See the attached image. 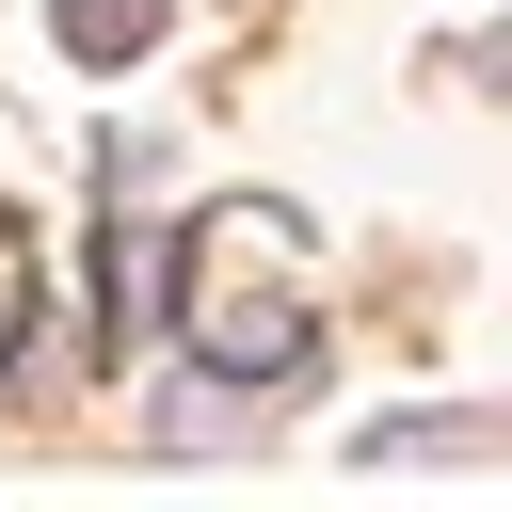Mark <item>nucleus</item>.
I'll list each match as a JSON object with an SVG mask.
<instances>
[{"instance_id":"nucleus-3","label":"nucleus","mask_w":512,"mask_h":512,"mask_svg":"<svg viewBox=\"0 0 512 512\" xmlns=\"http://www.w3.org/2000/svg\"><path fill=\"white\" fill-rule=\"evenodd\" d=\"M464 448H496L480 416H384L368 432V464H464Z\"/></svg>"},{"instance_id":"nucleus-1","label":"nucleus","mask_w":512,"mask_h":512,"mask_svg":"<svg viewBox=\"0 0 512 512\" xmlns=\"http://www.w3.org/2000/svg\"><path fill=\"white\" fill-rule=\"evenodd\" d=\"M160 320L192 336V368H224V384H288V368L320 352L304 224H288V208H256V192L192 208V224L160 240Z\"/></svg>"},{"instance_id":"nucleus-4","label":"nucleus","mask_w":512,"mask_h":512,"mask_svg":"<svg viewBox=\"0 0 512 512\" xmlns=\"http://www.w3.org/2000/svg\"><path fill=\"white\" fill-rule=\"evenodd\" d=\"M16 336H32V224L0 208V352H16Z\"/></svg>"},{"instance_id":"nucleus-2","label":"nucleus","mask_w":512,"mask_h":512,"mask_svg":"<svg viewBox=\"0 0 512 512\" xmlns=\"http://www.w3.org/2000/svg\"><path fill=\"white\" fill-rule=\"evenodd\" d=\"M48 32H64L80 64H144V48H160V0H48Z\"/></svg>"}]
</instances>
